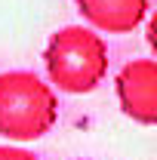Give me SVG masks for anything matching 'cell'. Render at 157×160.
<instances>
[{
	"label": "cell",
	"instance_id": "6da1fadb",
	"mask_svg": "<svg viewBox=\"0 0 157 160\" xmlns=\"http://www.w3.org/2000/svg\"><path fill=\"white\" fill-rule=\"evenodd\" d=\"M43 65L49 74V86H59L71 96H83L93 92L108 74V46L93 28L68 25L49 37Z\"/></svg>",
	"mask_w": 157,
	"mask_h": 160
},
{
	"label": "cell",
	"instance_id": "7a4b0ae2",
	"mask_svg": "<svg viewBox=\"0 0 157 160\" xmlns=\"http://www.w3.org/2000/svg\"><path fill=\"white\" fill-rule=\"evenodd\" d=\"M59 120L56 89L34 71L0 74V136L9 142L43 139Z\"/></svg>",
	"mask_w": 157,
	"mask_h": 160
},
{
	"label": "cell",
	"instance_id": "3957f363",
	"mask_svg": "<svg viewBox=\"0 0 157 160\" xmlns=\"http://www.w3.org/2000/svg\"><path fill=\"white\" fill-rule=\"evenodd\" d=\"M117 102L126 117L142 126L157 123V65L154 59H133L120 68L117 80Z\"/></svg>",
	"mask_w": 157,
	"mask_h": 160
},
{
	"label": "cell",
	"instance_id": "277c9868",
	"mask_svg": "<svg viewBox=\"0 0 157 160\" xmlns=\"http://www.w3.org/2000/svg\"><path fill=\"white\" fill-rule=\"evenodd\" d=\"M83 19L99 31L126 34L148 16V0H77Z\"/></svg>",
	"mask_w": 157,
	"mask_h": 160
},
{
	"label": "cell",
	"instance_id": "5b68a950",
	"mask_svg": "<svg viewBox=\"0 0 157 160\" xmlns=\"http://www.w3.org/2000/svg\"><path fill=\"white\" fill-rule=\"evenodd\" d=\"M0 160H40L34 151L28 148H16V145H0Z\"/></svg>",
	"mask_w": 157,
	"mask_h": 160
},
{
	"label": "cell",
	"instance_id": "8992f818",
	"mask_svg": "<svg viewBox=\"0 0 157 160\" xmlns=\"http://www.w3.org/2000/svg\"><path fill=\"white\" fill-rule=\"evenodd\" d=\"M77 160H93V157H77Z\"/></svg>",
	"mask_w": 157,
	"mask_h": 160
}]
</instances>
